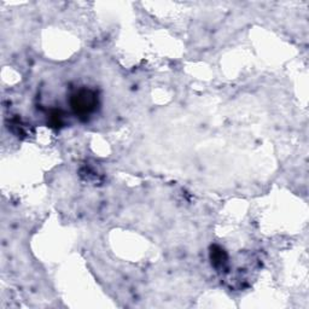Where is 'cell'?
Wrapping results in <instances>:
<instances>
[{
    "label": "cell",
    "mask_w": 309,
    "mask_h": 309,
    "mask_svg": "<svg viewBox=\"0 0 309 309\" xmlns=\"http://www.w3.org/2000/svg\"><path fill=\"white\" fill-rule=\"evenodd\" d=\"M70 105L74 114L80 117H87L94 113L98 106V95L94 91L82 89L74 93L70 98Z\"/></svg>",
    "instance_id": "6da1fadb"
},
{
    "label": "cell",
    "mask_w": 309,
    "mask_h": 309,
    "mask_svg": "<svg viewBox=\"0 0 309 309\" xmlns=\"http://www.w3.org/2000/svg\"><path fill=\"white\" fill-rule=\"evenodd\" d=\"M210 260H212V263L214 267L221 268L227 263V254L220 247L214 245L210 249Z\"/></svg>",
    "instance_id": "7a4b0ae2"
},
{
    "label": "cell",
    "mask_w": 309,
    "mask_h": 309,
    "mask_svg": "<svg viewBox=\"0 0 309 309\" xmlns=\"http://www.w3.org/2000/svg\"><path fill=\"white\" fill-rule=\"evenodd\" d=\"M51 124H53V126H58V124H62V115H61L60 113H57V111H56V113H53L52 115H51Z\"/></svg>",
    "instance_id": "3957f363"
}]
</instances>
